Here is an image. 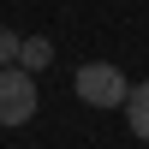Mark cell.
Instances as JSON below:
<instances>
[{"label":"cell","mask_w":149,"mask_h":149,"mask_svg":"<svg viewBox=\"0 0 149 149\" xmlns=\"http://www.w3.org/2000/svg\"><path fill=\"white\" fill-rule=\"evenodd\" d=\"M72 90H78V102H84V107H125L131 78L113 66V60H84L78 78H72Z\"/></svg>","instance_id":"obj_1"},{"label":"cell","mask_w":149,"mask_h":149,"mask_svg":"<svg viewBox=\"0 0 149 149\" xmlns=\"http://www.w3.org/2000/svg\"><path fill=\"white\" fill-rule=\"evenodd\" d=\"M36 78L24 66H0V131H12V125H30L36 119Z\"/></svg>","instance_id":"obj_2"},{"label":"cell","mask_w":149,"mask_h":149,"mask_svg":"<svg viewBox=\"0 0 149 149\" xmlns=\"http://www.w3.org/2000/svg\"><path fill=\"white\" fill-rule=\"evenodd\" d=\"M125 125H131V137L149 143V84H131V95H125Z\"/></svg>","instance_id":"obj_3"},{"label":"cell","mask_w":149,"mask_h":149,"mask_svg":"<svg viewBox=\"0 0 149 149\" xmlns=\"http://www.w3.org/2000/svg\"><path fill=\"white\" fill-rule=\"evenodd\" d=\"M48 60H54V42H48V36H24V42H18V66L30 72V78L48 66Z\"/></svg>","instance_id":"obj_4"},{"label":"cell","mask_w":149,"mask_h":149,"mask_svg":"<svg viewBox=\"0 0 149 149\" xmlns=\"http://www.w3.org/2000/svg\"><path fill=\"white\" fill-rule=\"evenodd\" d=\"M18 42H24V36L0 24V66H18Z\"/></svg>","instance_id":"obj_5"}]
</instances>
